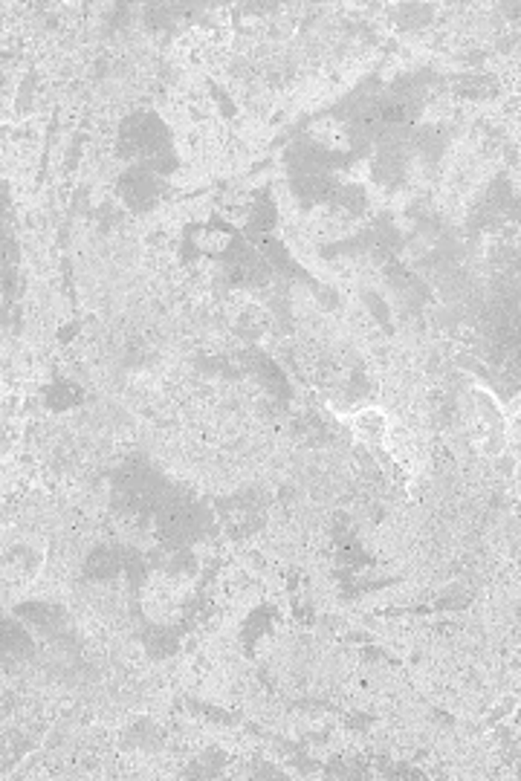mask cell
<instances>
[{"mask_svg": "<svg viewBox=\"0 0 521 781\" xmlns=\"http://www.w3.org/2000/svg\"><path fill=\"white\" fill-rule=\"evenodd\" d=\"M156 527L160 536L172 544H189L203 532L206 515L200 506L186 504V501H165L156 513Z\"/></svg>", "mask_w": 521, "mask_h": 781, "instance_id": "1", "label": "cell"}, {"mask_svg": "<svg viewBox=\"0 0 521 781\" xmlns=\"http://www.w3.org/2000/svg\"><path fill=\"white\" fill-rule=\"evenodd\" d=\"M125 142H130L137 151H156L165 142V127L156 116H134L125 125Z\"/></svg>", "mask_w": 521, "mask_h": 781, "instance_id": "2", "label": "cell"}, {"mask_svg": "<svg viewBox=\"0 0 521 781\" xmlns=\"http://www.w3.org/2000/svg\"><path fill=\"white\" fill-rule=\"evenodd\" d=\"M293 189L305 200H328L333 194V180L324 171H296Z\"/></svg>", "mask_w": 521, "mask_h": 781, "instance_id": "3", "label": "cell"}, {"mask_svg": "<svg viewBox=\"0 0 521 781\" xmlns=\"http://www.w3.org/2000/svg\"><path fill=\"white\" fill-rule=\"evenodd\" d=\"M122 191H125V197H130L134 203H146L148 197H154V177L146 171L130 174V177H125Z\"/></svg>", "mask_w": 521, "mask_h": 781, "instance_id": "4", "label": "cell"}, {"mask_svg": "<svg viewBox=\"0 0 521 781\" xmlns=\"http://www.w3.org/2000/svg\"><path fill=\"white\" fill-rule=\"evenodd\" d=\"M87 570L93 573L96 579H108L119 570V556H113L110 550H96L87 558Z\"/></svg>", "mask_w": 521, "mask_h": 781, "instance_id": "5", "label": "cell"}]
</instances>
